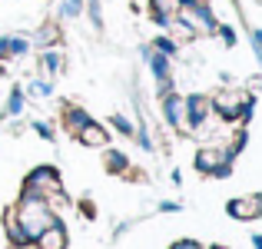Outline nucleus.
Instances as JSON below:
<instances>
[{"instance_id": "obj_1", "label": "nucleus", "mask_w": 262, "mask_h": 249, "mask_svg": "<svg viewBox=\"0 0 262 249\" xmlns=\"http://www.w3.org/2000/svg\"><path fill=\"white\" fill-rule=\"evenodd\" d=\"M196 170L199 173H209V176H229L232 153H229V150L206 147V150H199V153H196Z\"/></svg>"}, {"instance_id": "obj_2", "label": "nucleus", "mask_w": 262, "mask_h": 249, "mask_svg": "<svg viewBox=\"0 0 262 249\" xmlns=\"http://www.w3.org/2000/svg\"><path fill=\"white\" fill-rule=\"evenodd\" d=\"M209 110H212V103L206 100L203 93H192V96H186L183 100V123L189 130H199L206 123V116H209Z\"/></svg>"}, {"instance_id": "obj_3", "label": "nucleus", "mask_w": 262, "mask_h": 249, "mask_svg": "<svg viewBox=\"0 0 262 249\" xmlns=\"http://www.w3.org/2000/svg\"><path fill=\"white\" fill-rule=\"evenodd\" d=\"M60 179L50 166H37V170L27 176V193H37V196H47V193H57Z\"/></svg>"}, {"instance_id": "obj_4", "label": "nucleus", "mask_w": 262, "mask_h": 249, "mask_svg": "<svg viewBox=\"0 0 262 249\" xmlns=\"http://www.w3.org/2000/svg\"><path fill=\"white\" fill-rule=\"evenodd\" d=\"M229 216H236V219H256V216H262V193L229 199Z\"/></svg>"}, {"instance_id": "obj_5", "label": "nucleus", "mask_w": 262, "mask_h": 249, "mask_svg": "<svg viewBox=\"0 0 262 249\" xmlns=\"http://www.w3.org/2000/svg\"><path fill=\"white\" fill-rule=\"evenodd\" d=\"M146 64L149 70H153L156 83H160V90H169V57L160 50H146Z\"/></svg>"}, {"instance_id": "obj_6", "label": "nucleus", "mask_w": 262, "mask_h": 249, "mask_svg": "<svg viewBox=\"0 0 262 249\" xmlns=\"http://www.w3.org/2000/svg\"><path fill=\"white\" fill-rule=\"evenodd\" d=\"M149 10H153L156 24L169 27V24L179 17V0H149Z\"/></svg>"}, {"instance_id": "obj_7", "label": "nucleus", "mask_w": 262, "mask_h": 249, "mask_svg": "<svg viewBox=\"0 0 262 249\" xmlns=\"http://www.w3.org/2000/svg\"><path fill=\"white\" fill-rule=\"evenodd\" d=\"M37 239H40V249H63L67 246V230L60 223H50Z\"/></svg>"}, {"instance_id": "obj_8", "label": "nucleus", "mask_w": 262, "mask_h": 249, "mask_svg": "<svg viewBox=\"0 0 262 249\" xmlns=\"http://www.w3.org/2000/svg\"><path fill=\"white\" fill-rule=\"evenodd\" d=\"M77 136H80V143H83V147H106V130H103L100 123H93V120H90Z\"/></svg>"}, {"instance_id": "obj_9", "label": "nucleus", "mask_w": 262, "mask_h": 249, "mask_svg": "<svg viewBox=\"0 0 262 249\" xmlns=\"http://www.w3.org/2000/svg\"><path fill=\"white\" fill-rule=\"evenodd\" d=\"M163 113H166V123L169 127H183V100H179L176 93H169L166 100H163Z\"/></svg>"}, {"instance_id": "obj_10", "label": "nucleus", "mask_w": 262, "mask_h": 249, "mask_svg": "<svg viewBox=\"0 0 262 249\" xmlns=\"http://www.w3.org/2000/svg\"><path fill=\"white\" fill-rule=\"evenodd\" d=\"M86 123H90V116H86V113H83L80 107L67 110V127H70V133H80V130H83Z\"/></svg>"}, {"instance_id": "obj_11", "label": "nucleus", "mask_w": 262, "mask_h": 249, "mask_svg": "<svg viewBox=\"0 0 262 249\" xmlns=\"http://www.w3.org/2000/svg\"><path fill=\"white\" fill-rule=\"evenodd\" d=\"M24 103H27L24 90H20V87H13L10 100H7V116H17V113H24Z\"/></svg>"}, {"instance_id": "obj_12", "label": "nucleus", "mask_w": 262, "mask_h": 249, "mask_svg": "<svg viewBox=\"0 0 262 249\" xmlns=\"http://www.w3.org/2000/svg\"><path fill=\"white\" fill-rule=\"evenodd\" d=\"M40 64H43V73H57L60 67H63V57H60L57 50H47V53H43V60H40Z\"/></svg>"}, {"instance_id": "obj_13", "label": "nucleus", "mask_w": 262, "mask_h": 249, "mask_svg": "<svg viewBox=\"0 0 262 249\" xmlns=\"http://www.w3.org/2000/svg\"><path fill=\"white\" fill-rule=\"evenodd\" d=\"M60 13L63 17H80L83 13V0H60Z\"/></svg>"}, {"instance_id": "obj_14", "label": "nucleus", "mask_w": 262, "mask_h": 249, "mask_svg": "<svg viewBox=\"0 0 262 249\" xmlns=\"http://www.w3.org/2000/svg\"><path fill=\"white\" fill-rule=\"evenodd\" d=\"M153 50H160V53H166V57H173L179 47H176V40H169V37H156V40H153Z\"/></svg>"}, {"instance_id": "obj_15", "label": "nucleus", "mask_w": 262, "mask_h": 249, "mask_svg": "<svg viewBox=\"0 0 262 249\" xmlns=\"http://www.w3.org/2000/svg\"><path fill=\"white\" fill-rule=\"evenodd\" d=\"M50 90H53V87H50V83H43V80H33V83H30V93H33V96H50Z\"/></svg>"}, {"instance_id": "obj_16", "label": "nucleus", "mask_w": 262, "mask_h": 249, "mask_svg": "<svg viewBox=\"0 0 262 249\" xmlns=\"http://www.w3.org/2000/svg\"><path fill=\"white\" fill-rule=\"evenodd\" d=\"M113 127L120 130V133H126V136H129V133H136V130H133V123H129L126 116H113Z\"/></svg>"}, {"instance_id": "obj_17", "label": "nucleus", "mask_w": 262, "mask_h": 249, "mask_svg": "<svg viewBox=\"0 0 262 249\" xmlns=\"http://www.w3.org/2000/svg\"><path fill=\"white\" fill-rule=\"evenodd\" d=\"M106 166H110V170H123V166H126V156H123V153H110Z\"/></svg>"}, {"instance_id": "obj_18", "label": "nucleus", "mask_w": 262, "mask_h": 249, "mask_svg": "<svg viewBox=\"0 0 262 249\" xmlns=\"http://www.w3.org/2000/svg\"><path fill=\"white\" fill-rule=\"evenodd\" d=\"M216 30H219V33H223V40H226V44H229V47H236V30H232V27H226V24H219V27H216Z\"/></svg>"}, {"instance_id": "obj_19", "label": "nucleus", "mask_w": 262, "mask_h": 249, "mask_svg": "<svg viewBox=\"0 0 262 249\" xmlns=\"http://www.w3.org/2000/svg\"><path fill=\"white\" fill-rule=\"evenodd\" d=\"M33 130H37V133H40V136H47V140H50V136H53V130H50V127H47V123H33Z\"/></svg>"}, {"instance_id": "obj_20", "label": "nucleus", "mask_w": 262, "mask_h": 249, "mask_svg": "<svg viewBox=\"0 0 262 249\" xmlns=\"http://www.w3.org/2000/svg\"><path fill=\"white\" fill-rule=\"evenodd\" d=\"M252 47L262 53V30H252Z\"/></svg>"}, {"instance_id": "obj_21", "label": "nucleus", "mask_w": 262, "mask_h": 249, "mask_svg": "<svg viewBox=\"0 0 262 249\" xmlns=\"http://www.w3.org/2000/svg\"><path fill=\"white\" fill-rule=\"evenodd\" d=\"M203 4H209V0H179V7H203Z\"/></svg>"}, {"instance_id": "obj_22", "label": "nucleus", "mask_w": 262, "mask_h": 249, "mask_svg": "<svg viewBox=\"0 0 262 249\" xmlns=\"http://www.w3.org/2000/svg\"><path fill=\"white\" fill-rule=\"evenodd\" d=\"M252 246H256V249H262V236H252Z\"/></svg>"}, {"instance_id": "obj_23", "label": "nucleus", "mask_w": 262, "mask_h": 249, "mask_svg": "<svg viewBox=\"0 0 262 249\" xmlns=\"http://www.w3.org/2000/svg\"><path fill=\"white\" fill-rule=\"evenodd\" d=\"M259 60H262V53H259Z\"/></svg>"}]
</instances>
